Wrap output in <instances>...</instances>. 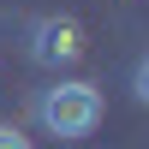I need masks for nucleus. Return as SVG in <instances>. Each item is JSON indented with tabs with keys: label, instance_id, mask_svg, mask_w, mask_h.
I'll list each match as a JSON object with an SVG mask.
<instances>
[{
	"label": "nucleus",
	"instance_id": "nucleus-4",
	"mask_svg": "<svg viewBox=\"0 0 149 149\" xmlns=\"http://www.w3.org/2000/svg\"><path fill=\"white\" fill-rule=\"evenodd\" d=\"M0 149H36V143H30V137H24V131H18V125H0Z\"/></svg>",
	"mask_w": 149,
	"mask_h": 149
},
{
	"label": "nucleus",
	"instance_id": "nucleus-2",
	"mask_svg": "<svg viewBox=\"0 0 149 149\" xmlns=\"http://www.w3.org/2000/svg\"><path fill=\"white\" fill-rule=\"evenodd\" d=\"M24 54L36 60V66H48V72H60V66H78L90 48H84V24L78 18H66V12H48V18H36L30 24V48Z\"/></svg>",
	"mask_w": 149,
	"mask_h": 149
},
{
	"label": "nucleus",
	"instance_id": "nucleus-1",
	"mask_svg": "<svg viewBox=\"0 0 149 149\" xmlns=\"http://www.w3.org/2000/svg\"><path fill=\"white\" fill-rule=\"evenodd\" d=\"M36 125H42L48 137H60V143L90 137V131L102 125V90H95V84H84V78L48 84V90L36 95Z\"/></svg>",
	"mask_w": 149,
	"mask_h": 149
},
{
	"label": "nucleus",
	"instance_id": "nucleus-3",
	"mask_svg": "<svg viewBox=\"0 0 149 149\" xmlns=\"http://www.w3.org/2000/svg\"><path fill=\"white\" fill-rule=\"evenodd\" d=\"M131 95L149 107V60H137V72H131Z\"/></svg>",
	"mask_w": 149,
	"mask_h": 149
}]
</instances>
